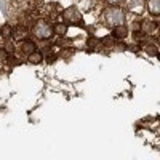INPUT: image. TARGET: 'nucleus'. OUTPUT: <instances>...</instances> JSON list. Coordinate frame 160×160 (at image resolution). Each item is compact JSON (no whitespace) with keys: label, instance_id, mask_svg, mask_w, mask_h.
Returning <instances> with one entry per match:
<instances>
[{"label":"nucleus","instance_id":"nucleus-1","mask_svg":"<svg viewBox=\"0 0 160 160\" xmlns=\"http://www.w3.org/2000/svg\"><path fill=\"white\" fill-rule=\"evenodd\" d=\"M102 19H104L106 26H109V28H115V26H120V24L125 22V11L120 7L112 5V7L104 10Z\"/></svg>","mask_w":160,"mask_h":160},{"label":"nucleus","instance_id":"nucleus-2","mask_svg":"<svg viewBox=\"0 0 160 160\" xmlns=\"http://www.w3.org/2000/svg\"><path fill=\"white\" fill-rule=\"evenodd\" d=\"M32 32L40 40H48V38L53 37V34H55V28H53L47 19H37V22L34 24Z\"/></svg>","mask_w":160,"mask_h":160},{"label":"nucleus","instance_id":"nucleus-3","mask_svg":"<svg viewBox=\"0 0 160 160\" xmlns=\"http://www.w3.org/2000/svg\"><path fill=\"white\" fill-rule=\"evenodd\" d=\"M62 19L66 21V24H72V26H78L83 22V18H82V13L78 11L77 7H69L62 11Z\"/></svg>","mask_w":160,"mask_h":160},{"label":"nucleus","instance_id":"nucleus-4","mask_svg":"<svg viewBox=\"0 0 160 160\" xmlns=\"http://www.w3.org/2000/svg\"><path fill=\"white\" fill-rule=\"evenodd\" d=\"M127 7H128L130 11L139 15V13H142L144 8H146V2L144 0H127Z\"/></svg>","mask_w":160,"mask_h":160},{"label":"nucleus","instance_id":"nucleus-5","mask_svg":"<svg viewBox=\"0 0 160 160\" xmlns=\"http://www.w3.org/2000/svg\"><path fill=\"white\" fill-rule=\"evenodd\" d=\"M19 51L22 53V55H31V53H34L35 51V43L32 42V40H21L19 42Z\"/></svg>","mask_w":160,"mask_h":160},{"label":"nucleus","instance_id":"nucleus-6","mask_svg":"<svg viewBox=\"0 0 160 160\" xmlns=\"http://www.w3.org/2000/svg\"><path fill=\"white\" fill-rule=\"evenodd\" d=\"M157 22H154L152 19H144L142 22H141V32H144L146 35H151V34H154L155 32V29H157Z\"/></svg>","mask_w":160,"mask_h":160},{"label":"nucleus","instance_id":"nucleus-7","mask_svg":"<svg viewBox=\"0 0 160 160\" xmlns=\"http://www.w3.org/2000/svg\"><path fill=\"white\" fill-rule=\"evenodd\" d=\"M146 8L152 16H160V0H148Z\"/></svg>","mask_w":160,"mask_h":160},{"label":"nucleus","instance_id":"nucleus-8","mask_svg":"<svg viewBox=\"0 0 160 160\" xmlns=\"http://www.w3.org/2000/svg\"><path fill=\"white\" fill-rule=\"evenodd\" d=\"M13 37H15L16 40H19V42L21 40H26L29 37V29L26 28V26H18V28L13 31Z\"/></svg>","mask_w":160,"mask_h":160},{"label":"nucleus","instance_id":"nucleus-9","mask_svg":"<svg viewBox=\"0 0 160 160\" xmlns=\"http://www.w3.org/2000/svg\"><path fill=\"white\" fill-rule=\"evenodd\" d=\"M128 35V29L125 28L123 24H120V26H115V28H112V37L114 38H118V40H122Z\"/></svg>","mask_w":160,"mask_h":160},{"label":"nucleus","instance_id":"nucleus-10","mask_svg":"<svg viewBox=\"0 0 160 160\" xmlns=\"http://www.w3.org/2000/svg\"><path fill=\"white\" fill-rule=\"evenodd\" d=\"M0 35H2L5 40H8V38H11V37H13V29L10 28L8 24H3L2 28H0Z\"/></svg>","mask_w":160,"mask_h":160},{"label":"nucleus","instance_id":"nucleus-11","mask_svg":"<svg viewBox=\"0 0 160 160\" xmlns=\"http://www.w3.org/2000/svg\"><path fill=\"white\" fill-rule=\"evenodd\" d=\"M42 59H43V55L40 51H34V53H31V55H29V61L32 64H40V62H42Z\"/></svg>","mask_w":160,"mask_h":160},{"label":"nucleus","instance_id":"nucleus-12","mask_svg":"<svg viewBox=\"0 0 160 160\" xmlns=\"http://www.w3.org/2000/svg\"><path fill=\"white\" fill-rule=\"evenodd\" d=\"M66 31H68V26H66V24H56V26H55V32H56L58 35H64Z\"/></svg>","mask_w":160,"mask_h":160},{"label":"nucleus","instance_id":"nucleus-13","mask_svg":"<svg viewBox=\"0 0 160 160\" xmlns=\"http://www.w3.org/2000/svg\"><path fill=\"white\" fill-rule=\"evenodd\" d=\"M157 47L158 45H148V47H146V51H148L149 53V55H157Z\"/></svg>","mask_w":160,"mask_h":160},{"label":"nucleus","instance_id":"nucleus-14","mask_svg":"<svg viewBox=\"0 0 160 160\" xmlns=\"http://www.w3.org/2000/svg\"><path fill=\"white\" fill-rule=\"evenodd\" d=\"M106 2H108L109 5H118V3H122L123 0H106Z\"/></svg>","mask_w":160,"mask_h":160},{"label":"nucleus","instance_id":"nucleus-15","mask_svg":"<svg viewBox=\"0 0 160 160\" xmlns=\"http://www.w3.org/2000/svg\"><path fill=\"white\" fill-rule=\"evenodd\" d=\"M3 58H7L5 56V51H0V59H3Z\"/></svg>","mask_w":160,"mask_h":160},{"label":"nucleus","instance_id":"nucleus-16","mask_svg":"<svg viewBox=\"0 0 160 160\" xmlns=\"http://www.w3.org/2000/svg\"><path fill=\"white\" fill-rule=\"evenodd\" d=\"M157 45H158V47H160V35H158V37H157Z\"/></svg>","mask_w":160,"mask_h":160},{"label":"nucleus","instance_id":"nucleus-17","mask_svg":"<svg viewBox=\"0 0 160 160\" xmlns=\"http://www.w3.org/2000/svg\"><path fill=\"white\" fill-rule=\"evenodd\" d=\"M157 56H158V59H160V53H158V55H157Z\"/></svg>","mask_w":160,"mask_h":160},{"label":"nucleus","instance_id":"nucleus-18","mask_svg":"<svg viewBox=\"0 0 160 160\" xmlns=\"http://www.w3.org/2000/svg\"><path fill=\"white\" fill-rule=\"evenodd\" d=\"M158 28H160V22H158Z\"/></svg>","mask_w":160,"mask_h":160}]
</instances>
